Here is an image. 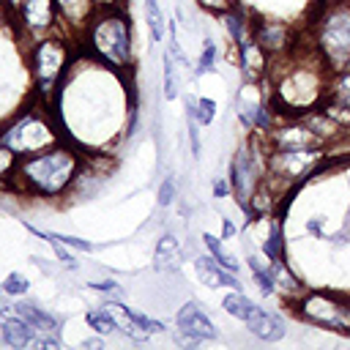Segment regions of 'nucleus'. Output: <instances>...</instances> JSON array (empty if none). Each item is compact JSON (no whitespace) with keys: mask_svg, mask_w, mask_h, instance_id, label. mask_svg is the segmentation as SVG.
<instances>
[{"mask_svg":"<svg viewBox=\"0 0 350 350\" xmlns=\"http://www.w3.org/2000/svg\"><path fill=\"white\" fill-rule=\"evenodd\" d=\"M79 164H82V159L77 150L66 148L63 142H55L44 150L16 159L11 178L19 183L22 191H27L33 197H60V194L71 191Z\"/></svg>","mask_w":350,"mask_h":350,"instance_id":"nucleus-1","label":"nucleus"},{"mask_svg":"<svg viewBox=\"0 0 350 350\" xmlns=\"http://www.w3.org/2000/svg\"><path fill=\"white\" fill-rule=\"evenodd\" d=\"M85 41L90 55L109 66L112 71H126L134 66V33L129 25V16L120 11V5L115 8H98L88 27H85Z\"/></svg>","mask_w":350,"mask_h":350,"instance_id":"nucleus-2","label":"nucleus"},{"mask_svg":"<svg viewBox=\"0 0 350 350\" xmlns=\"http://www.w3.org/2000/svg\"><path fill=\"white\" fill-rule=\"evenodd\" d=\"M328 85H331V68L325 60L317 66L295 63L282 77H276V104L287 107L284 112H309L314 104L328 98Z\"/></svg>","mask_w":350,"mask_h":350,"instance_id":"nucleus-3","label":"nucleus"},{"mask_svg":"<svg viewBox=\"0 0 350 350\" xmlns=\"http://www.w3.org/2000/svg\"><path fill=\"white\" fill-rule=\"evenodd\" d=\"M314 49L331 71L350 63V3H328L314 25Z\"/></svg>","mask_w":350,"mask_h":350,"instance_id":"nucleus-4","label":"nucleus"},{"mask_svg":"<svg viewBox=\"0 0 350 350\" xmlns=\"http://www.w3.org/2000/svg\"><path fill=\"white\" fill-rule=\"evenodd\" d=\"M55 142H60L57 129L52 126V120L44 112H36V109L22 112L11 126H5L0 131V145H5L16 159L44 150Z\"/></svg>","mask_w":350,"mask_h":350,"instance_id":"nucleus-5","label":"nucleus"},{"mask_svg":"<svg viewBox=\"0 0 350 350\" xmlns=\"http://www.w3.org/2000/svg\"><path fill=\"white\" fill-rule=\"evenodd\" d=\"M290 309L309 325L350 336V301H342L336 293L306 290Z\"/></svg>","mask_w":350,"mask_h":350,"instance_id":"nucleus-6","label":"nucleus"},{"mask_svg":"<svg viewBox=\"0 0 350 350\" xmlns=\"http://www.w3.org/2000/svg\"><path fill=\"white\" fill-rule=\"evenodd\" d=\"M71 57H68V44L60 38H38L30 55V71L36 79L38 93L49 96L57 90L68 74Z\"/></svg>","mask_w":350,"mask_h":350,"instance_id":"nucleus-7","label":"nucleus"},{"mask_svg":"<svg viewBox=\"0 0 350 350\" xmlns=\"http://www.w3.org/2000/svg\"><path fill=\"white\" fill-rule=\"evenodd\" d=\"M175 325H178L180 334H186V336H191V339H197V342H202V339H216V336H219L213 320L205 314V309H202L200 301H186L183 306H178V312H175Z\"/></svg>","mask_w":350,"mask_h":350,"instance_id":"nucleus-8","label":"nucleus"},{"mask_svg":"<svg viewBox=\"0 0 350 350\" xmlns=\"http://www.w3.org/2000/svg\"><path fill=\"white\" fill-rule=\"evenodd\" d=\"M16 16L25 25V30H30L33 36H44L55 27V19L60 14L55 0H22V5L16 8Z\"/></svg>","mask_w":350,"mask_h":350,"instance_id":"nucleus-9","label":"nucleus"},{"mask_svg":"<svg viewBox=\"0 0 350 350\" xmlns=\"http://www.w3.org/2000/svg\"><path fill=\"white\" fill-rule=\"evenodd\" d=\"M265 137V148H323L325 139H320L304 120L301 123H287L282 129H271Z\"/></svg>","mask_w":350,"mask_h":350,"instance_id":"nucleus-10","label":"nucleus"},{"mask_svg":"<svg viewBox=\"0 0 350 350\" xmlns=\"http://www.w3.org/2000/svg\"><path fill=\"white\" fill-rule=\"evenodd\" d=\"M194 273H197L200 284H205V287H211V290H216V287L243 290V287H241L238 273H232V271L221 268L211 254H197V257H194Z\"/></svg>","mask_w":350,"mask_h":350,"instance_id":"nucleus-11","label":"nucleus"},{"mask_svg":"<svg viewBox=\"0 0 350 350\" xmlns=\"http://www.w3.org/2000/svg\"><path fill=\"white\" fill-rule=\"evenodd\" d=\"M243 325H246V331H249L254 339H260V342H279V339H284V334H287L284 320H282L279 314L262 309V306H254V312L243 320Z\"/></svg>","mask_w":350,"mask_h":350,"instance_id":"nucleus-12","label":"nucleus"},{"mask_svg":"<svg viewBox=\"0 0 350 350\" xmlns=\"http://www.w3.org/2000/svg\"><path fill=\"white\" fill-rule=\"evenodd\" d=\"M252 38L268 55H282L287 49V44H290L284 22H257V25H252Z\"/></svg>","mask_w":350,"mask_h":350,"instance_id":"nucleus-13","label":"nucleus"},{"mask_svg":"<svg viewBox=\"0 0 350 350\" xmlns=\"http://www.w3.org/2000/svg\"><path fill=\"white\" fill-rule=\"evenodd\" d=\"M11 312L19 314L22 320H27L38 334H60V320H57L52 312H46L44 306H38V304L16 301V304L11 306Z\"/></svg>","mask_w":350,"mask_h":350,"instance_id":"nucleus-14","label":"nucleus"},{"mask_svg":"<svg viewBox=\"0 0 350 350\" xmlns=\"http://www.w3.org/2000/svg\"><path fill=\"white\" fill-rule=\"evenodd\" d=\"M55 5H57V14L63 16V22L79 33H85L90 16L98 11L93 0H55Z\"/></svg>","mask_w":350,"mask_h":350,"instance_id":"nucleus-15","label":"nucleus"},{"mask_svg":"<svg viewBox=\"0 0 350 350\" xmlns=\"http://www.w3.org/2000/svg\"><path fill=\"white\" fill-rule=\"evenodd\" d=\"M238 57H241V71L246 74V79H257L262 77L265 66H268V52L249 36L243 44H238Z\"/></svg>","mask_w":350,"mask_h":350,"instance_id":"nucleus-16","label":"nucleus"},{"mask_svg":"<svg viewBox=\"0 0 350 350\" xmlns=\"http://www.w3.org/2000/svg\"><path fill=\"white\" fill-rule=\"evenodd\" d=\"M36 334L38 331L27 320H22L19 314H14V312L3 317V339H5V345H11V347H27V345H33Z\"/></svg>","mask_w":350,"mask_h":350,"instance_id":"nucleus-17","label":"nucleus"},{"mask_svg":"<svg viewBox=\"0 0 350 350\" xmlns=\"http://www.w3.org/2000/svg\"><path fill=\"white\" fill-rule=\"evenodd\" d=\"M224 22V30H227V36H230V41L238 46V44H243L249 36H252V22H246V16L241 14V8L238 5H230V8H224L221 14H219Z\"/></svg>","mask_w":350,"mask_h":350,"instance_id":"nucleus-18","label":"nucleus"},{"mask_svg":"<svg viewBox=\"0 0 350 350\" xmlns=\"http://www.w3.org/2000/svg\"><path fill=\"white\" fill-rule=\"evenodd\" d=\"M85 323H88L96 334H101V336H107V334H120V317H115V312L109 309V304H104V306H98V309H88V312H85Z\"/></svg>","mask_w":350,"mask_h":350,"instance_id":"nucleus-19","label":"nucleus"},{"mask_svg":"<svg viewBox=\"0 0 350 350\" xmlns=\"http://www.w3.org/2000/svg\"><path fill=\"white\" fill-rule=\"evenodd\" d=\"M224 238L219 235H213V232H202V243H205V249H208V254L221 265V268H227V271H232V273H238L241 271V260L232 254V252H227L224 249V243H221Z\"/></svg>","mask_w":350,"mask_h":350,"instance_id":"nucleus-20","label":"nucleus"},{"mask_svg":"<svg viewBox=\"0 0 350 350\" xmlns=\"http://www.w3.org/2000/svg\"><path fill=\"white\" fill-rule=\"evenodd\" d=\"M254 306H257V304H254L243 290H230V293L221 298V309H224L230 317L241 320V323L254 312Z\"/></svg>","mask_w":350,"mask_h":350,"instance_id":"nucleus-21","label":"nucleus"},{"mask_svg":"<svg viewBox=\"0 0 350 350\" xmlns=\"http://www.w3.org/2000/svg\"><path fill=\"white\" fill-rule=\"evenodd\" d=\"M142 16H145V25L150 30V38L156 44H161L164 36H167V22H164V14H161L159 0H142Z\"/></svg>","mask_w":350,"mask_h":350,"instance_id":"nucleus-22","label":"nucleus"},{"mask_svg":"<svg viewBox=\"0 0 350 350\" xmlns=\"http://www.w3.org/2000/svg\"><path fill=\"white\" fill-rule=\"evenodd\" d=\"M161 71H164V98L167 101H175L180 96V74H178V60L170 49H164V57H161Z\"/></svg>","mask_w":350,"mask_h":350,"instance_id":"nucleus-23","label":"nucleus"},{"mask_svg":"<svg viewBox=\"0 0 350 350\" xmlns=\"http://www.w3.org/2000/svg\"><path fill=\"white\" fill-rule=\"evenodd\" d=\"M262 254L268 262H279L284 260V232H282V221H271V230L262 241Z\"/></svg>","mask_w":350,"mask_h":350,"instance_id":"nucleus-24","label":"nucleus"},{"mask_svg":"<svg viewBox=\"0 0 350 350\" xmlns=\"http://www.w3.org/2000/svg\"><path fill=\"white\" fill-rule=\"evenodd\" d=\"M249 262V271H252V279H254V287L268 298V295H273L276 293V282H273V273H271V268L268 265H262L260 262V257H249L246 260Z\"/></svg>","mask_w":350,"mask_h":350,"instance_id":"nucleus-25","label":"nucleus"},{"mask_svg":"<svg viewBox=\"0 0 350 350\" xmlns=\"http://www.w3.org/2000/svg\"><path fill=\"white\" fill-rule=\"evenodd\" d=\"M211 71H216V44H213L211 38H205L202 52H200L197 66H194V74L202 77V74H211Z\"/></svg>","mask_w":350,"mask_h":350,"instance_id":"nucleus-26","label":"nucleus"},{"mask_svg":"<svg viewBox=\"0 0 350 350\" xmlns=\"http://www.w3.org/2000/svg\"><path fill=\"white\" fill-rule=\"evenodd\" d=\"M325 241H328L334 249H339V246H350V200H347V208H345V216H342L339 230H336V232H328Z\"/></svg>","mask_w":350,"mask_h":350,"instance_id":"nucleus-27","label":"nucleus"},{"mask_svg":"<svg viewBox=\"0 0 350 350\" xmlns=\"http://www.w3.org/2000/svg\"><path fill=\"white\" fill-rule=\"evenodd\" d=\"M216 101L213 98H208V96H197V109H194V118H197V123L200 126H211L213 123V118H216Z\"/></svg>","mask_w":350,"mask_h":350,"instance_id":"nucleus-28","label":"nucleus"},{"mask_svg":"<svg viewBox=\"0 0 350 350\" xmlns=\"http://www.w3.org/2000/svg\"><path fill=\"white\" fill-rule=\"evenodd\" d=\"M175 197H178V183H175L172 175H167V178L161 180V186H159L156 202H159V208H170V205L175 202Z\"/></svg>","mask_w":350,"mask_h":350,"instance_id":"nucleus-29","label":"nucleus"},{"mask_svg":"<svg viewBox=\"0 0 350 350\" xmlns=\"http://www.w3.org/2000/svg\"><path fill=\"white\" fill-rule=\"evenodd\" d=\"M90 290H96V293H101V295H107L109 301H123V287L115 282V279H101V282H90L88 284Z\"/></svg>","mask_w":350,"mask_h":350,"instance_id":"nucleus-30","label":"nucleus"},{"mask_svg":"<svg viewBox=\"0 0 350 350\" xmlns=\"http://www.w3.org/2000/svg\"><path fill=\"white\" fill-rule=\"evenodd\" d=\"M30 290V282H27V276H22V273H8L5 276V282H3V293H8V295H25Z\"/></svg>","mask_w":350,"mask_h":350,"instance_id":"nucleus-31","label":"nucleus"},{"mask_svg":"<svg viewBox=\"0 0 350 350\" xmlns=\"http://www.w3.org/2000/svg\"><path fill=\"white\" fill-rule=\"evenodd\" d=\"M178 249H180L178 238L167 232V235H161V241L156 243V252H153V257H156V260H164V257H175V254H178Z\"/></svg>","mask_w":350,"mask_h":350,"instance_id":"nucleus-32","label":"nucleus"},{"mask_svg":"<svg viewBox=\"0 0 350 350\" xmlns=\"http://www.w3.org/2000/svg\"><path fill=\"white\" fill-rule=\"evenodd\" d=\"M52 238H57L63 246H68V249H77V252H93L96 249V243H90V241H82V238H77V235H63V232H49Z\"/></svg>","mask_w":350,"mask_h":350,"instance_id":"nucleus-33","label":"nucleus"},{"mask_svg":"<svg viewBox=\"0 0 350 350\" xmlns=\"http://www.w3.org/2000/svg\"><path fill=\"white\" fill-rule=\"evenodd\" d=\"M186 129H189V148H191V156L200 159L202 153V139H200V123L194 118H186Z\"/></svg>","mask_w":350,"mask_h":350,"instance_id":"nucleus-34","label":"nucleus"},{"mask_svg":"<svg viewBox=\"0 0 350 350\" xmlns=\"http://www.w3.org/2000/svg\"><path fill=\"white\" fill-rule=\"evenodd\" d=\"M325 219H320V216H314V219H306L304 221V230H306V235H312V238H320V241H325Z\"/></svg>","mask_w":350,"mask_h":350,"instance_id":"nucleus-35","label":"nucleus"},{"mask_svg":"<svg viewBox=\"0 0 350 350\" xmlns=\"http://www.w3.org/2000/svg\"><path fill=\"white\" fill-rule=\"evenodd\" d=\"M14 167H16V156H14L5 145H0V178L11 175V172H14Z\"/></svg>","mask_w":350,"mask_h":350,"instance_id":"nucleus-36","label":"nucleus"},{"mask_svg":"<svg viewBox=\"0 0 350 350\" xmlns=\"http://www.w3.org/2000/svg\"><path fill=\"white\" fill-rule=\"evenodd\" d=\"M211 191H213V197H216V200H224V197H230V194H232L230 178H216V180H213V186H211Z\"/></svg>","mask_w":350,"mask_h":350,"instance_id":"nucleus-37","label":"nucleus"},{"mask_svg":"<svg viewBox=\"0 0 350 350\" xmlns=\"http://www.w3.org/2000/svg\"><path fill=\"white\" fill-rule=\"evenodd\" d=\"M197 3H200L202 8H208L211 14H221L224 8H230V5H232L230 0H197Z\"/></svg>","mask_w":350,"mask_h":350,"instance_id":"nucleus-38","label":"nucleus"},{"mask_svg":"<svg viewBox=\"0 0 350 350\" xmlns=\"http://www.w3.org/2000/svg\"><path fill=\"white\" fill-rule=\"evenodd\" d=\"M96 3V8H115V5H120V0H93Z\"/></svg>","mask_w":350,"mask_h":350,"instance_id":"nucleus-39","label":"nucleus"},{"mask_svg":"<svg viewBox=\"0 0 350 350\" xmlns=\"http://www.w3.org/2000/svg\"><path fill=\"white\" fill-rule=\"evenodd\" d=\"M235 235V227L230 224V219H224V230H221V238H232Z\"/></svg>","mask_w":350,"mask_h":350,"instance_id":"nucleus-40","label":"nucleus"},{"mask_svg":"<svg viewBox=\"0 0 350 350\" xmlns=\"http://www.w3.org/2000/svg\"><path fill=\"white\" fill-rule=\"evenodd\" d=\"M82 347H104V342L101 339H85Z\"/></svg>","mask_w":350,"mask_h":350,"instance_id":"nucleus-41","label":"nucleus"},{"mask_svg":"<svg viewBox=\"0 0 350 350\" xmlns=\"http://www.w3.org/2000/svg\"><path fill=\"white\" fill-rule=\"evenodd\" d=\"M3 5H5V8H14V11H16V8L22 5V0H3Z\"/></svg>","mask_w":350,"mask_h":350,"instance_id":"nucleus-42","label":"nucleus"},{"mask_svg":"<svg viewBox=\"0 0 350 350\" xmlns=\"http://www.w3.org/2000/svg\"><path fill=\"white\" fill-rule=\"evenodd\" d=\"M5 314H11V306H8V304H3V301H0V320H3V317H5Z\"/></svg>","mask_w":350,"mask_h":350,"instance_id":"nucleus-43","label":"nucleus"},{"mask_svg":"<svg viewBox=\"0 0 350 350\" xmlns=\"http://www.w3.org/2000/svg\"><path fill=\"white\" fill-rule=\"evenodd\" d=\"M328 3H350V0H328Z\"/></svg>","mask_w":350,"mask_h":350,"instance_id":"nucleus-44","label":"nucleus"},{"mask_svg":"<svg viewBox=\"0 0 350 350\" xmlns=\"http://www.w3.org/2000/svg\"><path fill=\"white\" fill-rule=\"evenodd\" d=\"M0 342H5V339H3V325H0Z\"/></svg>","mask_w":350,"mask_h":350,"instance_id":"nucleus-45","label":"nucleus"},{"mask_svg":"<svg viewBox=\"0 0 350 350\" xmlns=\"http://www.w3.org/2000/svg\"><path fill=\"white\" fill-rule=\"evenodd\" d=\"M0 293H3V287H0Z\"/></svg>","mask_w":350,"mask_h":350,"instance_id":"nucleus-46","label":"nucleus"},{"mask_svg":"<svg viewBox=\"0 0 350 350\" xmlns=\"http://www.w3.org/2000/svg\"><path fill=\"white\" fill-rule=\"evenodd\" d=\"M347 68H350V63H347Z\"/></svg>","mask_w":350,"mask_h":350,"instance_id":"nucleus-47","label":"nucleus"}]
</instances>
